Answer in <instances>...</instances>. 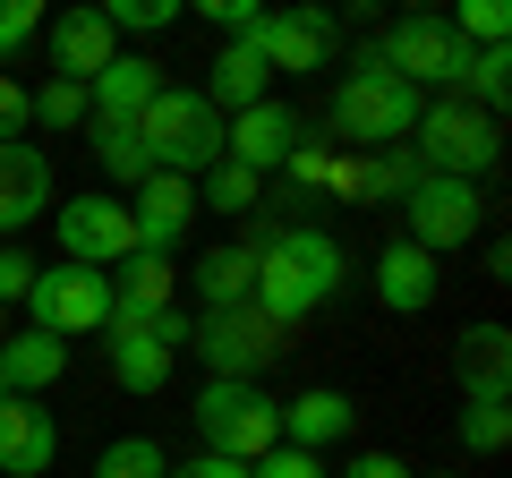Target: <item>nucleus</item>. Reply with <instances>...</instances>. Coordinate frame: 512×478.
<instances>
[{
	"label": "nucleus",
	"instance_id": "1",
	"mask_svg": "<svg viewBox=\"0 0 512 478\" xmlns=\"http://www.w3.org/2000/svg\"><path fill=\"white\" fill-rule=\"evenodd\" d=\"M256 248V282H248V308L265 325H308L333 291H342V239L333 231H265L248 239Z\"/></svg>",
	"mask_w": 512,
	"mask_h": 478
},
{
	"label": "nucleus",
	"instance_id": "2",
	"mask_svg": "<svg viewBox=\"0 0 512 478\" xmlns=\"http://www.w3.org/2000/svg\"><path fill=\"white\" fill-rule=\"evenodd\" d=\"M410 129H419V94L384 69L376 52H359V69L333 86V137L376 154V146H410Z\"/></svg>",
	"mask_w": 512,
	"mask_h": 478
},
{
	"label": "nucleus",
	"instance_id": "3",
	"mask_svg": "<svg viewBox=\"0 0 512 478\" xmlns=\"http://www.w3.org/2000/svg\"><path fill=\"white\" fill-rule=\"evenodd\" d=\"M137 137H146V163L171 171V180H205L222 163V111L205 94H180V86H163L137 111Z\"/></svg>",
	"mask_w": 512,
	"mask_h": 478
},
{
	"label": "nucleus",
	"instance_id": "4",
	"mask_svg": "<svg viewBox=\"0 0 512 478\" xmlns=\"http://www.w3.org/2000/svg\"><path fill=\"white\" fill-rule=\"evenodd\" d=\"M197 436L214 461H239V470H256V461L282 444V402L265 385H205L197 393Z\"/></svg>",
	"mask_w": 512,
	"mask_h": 478
},
{
	"label": "nucleus",
	"instance_id": "5",
	"mask_svg": "<svg viewBox=\"0 0 512 478\" xmlns=\"http://www.w3.org/2000/svg\"><path fill=\"white\" fill-rule=\"evenodd\" d=\"M419 171H444V180H478V171H495V154H504V129H495L487 111H470L461 94H444V103H419Z\"/></svg>",
	"mask_w": 512,
	"mask_h": 478
},
{
	"label": "nucleus",
	"instance_id": "6",
	"mask_svg": "<svg viewBox=\"0 0 512 478\" xmlns=\"http://www.w3.org/2000/svg\"><path fill=\"white\" fill-rule=\"evenodd\" d=\"M188 350H197L205 368H214V385H256L265 376V359H282V325H265L256 308H214L188 325Z\"/></svg>",
	"mask_w": 512,
	"mask_h": 478
},
{
	"label": "nucleus",
	"instance_id": "7",
	"mask_svg": "<svg viewBox=\"0 0 512 478\" xmlns=\"http://www.w3.org/2000/svg\"><path fill=\"white\" fill-rule=\"evenodd\" d=\"M410 214V248H427V257H444V248H470L478 222H487V205H478V180H444V171H419L402 197Z\"/></svg>",
	"mask_w": 512,
	"mask_h": 478
},
{
	"label": "nucleus",
	"instance_id": "8",
	"mask_svg": "<svg viewBox=\"0 0 512 478\" xmlns=\"http://www.w3.org/2000/svg\"><path fill=\"white\" fill-rule=\"evenodd\" d=\"M26 308H35V333H52V342H69V333H103L111 274H94V265H43L35 291H26Z\"/></svg>",
	"mask_w": 512,
	"mask_h": 478
},
{
	"label": "nucleus",
	"instance_id": "9",
	"mask_svg": "<svg viewBox=\"0 0 512 478\" xmlns=\"http://www.w3.org/2000/svg\"><path fill=\"white\" fill-rule=\"evenodd\" d=\"M376 60L402 77L410 94H419V86H461V69H470V43L453 35V18H402L393 35L376 43Z\"/></svg>",
	"mask_w": 512,
	"mask_h": 478
},
{
	"label": "nucleus",
	"instance_id": "10",
	"mask_svg": "<svg viewBox=\"0 0 512 478\" xmlns=\"http://www.w3.org/2000/svg\"><path fill=\"white\" fill-rule=\"evenodd\" d=\"M52 239H60V265H94V274L137 257V222H128L120 197H69L52 214Z\"/></svg>",
	"mask_w": 512,
	"mask_h": 478
},
{
	"label": "nucleus",
	"instance_id": "11",
	"mask_svg": "<svg viewBox=\"0 0 512 478\" xmlns=\"http://www.w3.org/2000/svg\"><path fill=\"white\" fill-rule=\"evenodd\" d=\"M256 60L274 77H325V60H333V43H342V26L325 18V9H265L256 18Z\"/></svg>",
	"mask_w": 512,
	"mask_h": 478
},
{
	"label": "nucleus",
	"instance_id": "12",
	"mask_svg": "<svg viewBox=\"0 0 512 478\" xmlns=\"http://www.w3.org/2000/svg\"><path fill=\"white\" fill-rule=\"evenodd\" d=\"M299 111L291 103H256V111H239V120H222V163H239V171H282V154L299 146Z\"/></svg>",
	"mask_w": 512,
	"mask_h": 478
},
{
	"label": "nucleus",
	"instance_id": "13",
	"mask_svg": "<svg viewBox=\"0 0 512 478\" xmlns=\"http://www.w3.org/2000/svg\"><path fill=\"white\" fill-rule=\"evenodd\" d=\"M35 214H52V154L18 137V146H0V239H18Z\"/></svg>",
	"mask_w": 512,
	"mask_h": 478
},
{
	"label": "nucleus",
	"instance_id": "14",
	"mask_svg": "<svg viewBox=\"0 0 512 478\" xmlns=\"http://www.w3.org/2000/svg\"><path fill=\"white\" fill-rule=\"evenodd\" d=\"M188 342V316L171 308L163 325H146V333H111V376H120L128 393H163L171 385V350Z\"/></svg>",
	"mask_w": 512,
	"mask_h": 478
},
{
	"label": "nucleus",
	"instance_id": "15",
	"mask_svg": "<svg viewBox=\"0 0 512 478\" xmlns=\"http://www.w3.org/2000/svg\"><path fill=\"white\" fill-rule=\"evenodd\" d=\"M188 214H197V180H171V171H154V180L137 188V205H128V222H137V248L171 257V248L188 239Z\"/></svg>",
	"mask_w": 512,
	"mask_h": 478
},
{
	"label": "nucleus",
	"instance_id": "16",
	"mask_svg": "<svg viewBox=\"0 0 512 478\" xmlns=\"http://www.w3.org/2000/svg\"><path fill=\"white\" fill-rule=\"evenodd\" d=\"M111 60H120V35L103 26V9H69V18H52V77L86 86V77H103Z\"/></svg>",
	"mask_w": 512,
	"mask_h": 478
},
{
	"label": "nucleus",
	"instance_id": "17",
	"mask_svg": "<svg viewBox=\"0 0 512 478\" xmlns=\"http://www.w3.org/2000/svg\"><path fill=\"white\" fill-rule=\"evenodd\" d=\"M60 376H69V342H52V333H9L0 342V402H35Z\"/></svg>",
	"mask_w": 512,
	"mask_h": 478
},
{
	"label": "nucleus",
	"instance_id": "18",
	"mask_svg": "<svg viewBox=\"0 0 512 478\" xmlns=\"http://www.w3.org/2000/svg\"><path fill=\"white\" fill-rule=\"evenodd\" d=\"M350 427H359V410H350V393H333V385H308L299 402H282V444H291V453L325 461V444H342Z\"/></svg>",
	"mask_w": 512,
	"mask_h": 478
},
{
	"label": "nucleus",
	"instance_id": "19",
	"mask_svg": "<svg viewBox=\"0 0 512 478\" xmlns=\"http://www.w3.org/2000/svg\"><path fill=\"white\" fill-rule=\"evenodd\" d=\"M154 94H163V60H146V52H120L103 77H86V111L94 120H137Z\"/></svg>",
	"mask_w": 512,
	"mask_h": 478
},
{
	"label": "nucleus",
	"instance_id": "20",
	"mask_svg": "<svg viewBox=\"0 0 512 478\" xmlns=\"http://www.w3.org/2000/svg\"><path fill=\"white\" fill-rule=\"evenodd\" d=\"M60 453V427L43 402H0V470L9 478H43Z\"/></svg>",
	"mask_w": 512,
	"mask_h": 478
},
{
	"label": "nucleus",
	"instance_id": "21",
	"mask_svg": "<svg viewBox=\"0 0 512 478\" xmlns=\"http://www.w3.org/2000/svg\"><path fill=\"white\" fill-rule=\"evenodd\" d=\"M376 299L393 316H427V308H436V257L410 248V239H393V248L376 257Z\"/></svg>",
	"mask_w": 512,
	"mask_h": 478
},
{
	"label": "nucleus",
	"instance_id": "22",
	"mask_svg": "<svg viewBox=\"0 0 512 478\" xmlns=\"http://www.w3.org/2000/svg\"><path fill=\"white\" fill-rule=\"evenodd\" d=\"M205 103L214 111H256V103H274V69L256 60V43H222V60H214V77H205Z\"/></svg>",
	"mask_w": 512,
	"mask_h": 478
},
{
	"label": "nucleus",
	"instance_id": "23",
	"mask_svg": "<svg viewBox=\"0 0 512 478\" xmlns=\"http://www.w3.org/2000/svg\"><path fill=\"white\" fill-rule=\"evenodd\" d=\"M248 282H256V248H248V239L205 248V257L188 265V291L205 299V316H214V308H248Z\"/></svg>",
	"mask_w": 512,
	"mask_h": 478
},
{
	"label": "nucleus",
	"instance_id": "24",
	"mask_svg": "<svg viewBox=\"0 0 512 478\" xmlns=\"http://www.w3.org/2000/svg\"><path fill=\"white\" fill-rule=\"evenodd\" d=\"M86 146H94V163H103L120 188H146V180H154V163H146V137H137V120H86Z\"/></svg>",
	"mask_w": 512,
	"mask_h": 478
},
{
	"label": "nucleus",
	"instance_id": "25",
	"mask_svg": "<svg viewBox=\"0 0 512 478\" xmlns=\"http://www.w3.org/2000/svg\"><path fill=\"white\" fill-rule=\"evenodd\" d=\"M171 291H180V265L171 257H154V248L120 257V291L111 299H128V308H171Z\"/></svg>",
	"mask_w": 512,
	"mask_h": 478
},
{
	"label": "nucleus",
	"instance_id": "26",
	"mask_svg": "<svg viewBox=\"0 0 512 478\" xmlns=\"http://www.w3.org/2000/svg\"><path fill=\"white\" fill-rule=\"evenodd\" d=\"M461 86H470V111H504L512 103V52L495 43V52H470V69H461Z\"/></svg>",
	"mask_w": 512,
	"mask_h": 478
},
{
	"label": "nucleus",
	"instance_id": "27",
	"mask_svg": "<svg viewBox=\"0 0 512 478\" xmlns=\"http://www.w3.org/2000/svg\"><path fill=\"white\" fill-rule=\"evenodd\" d=\"M197 214H256V171L214 163V171L197 180Z\"/></svg>",
	"mask_w": 512,
	"mask_h": 478
},
{
	"label": "nucleus",
	"instance_id": "28",
	"mask_svg": "<svg viewBox=\"0 0 512 478\" xmlns=\"http://www.w3.org/2000/svg\"><path fill=\"white\" fill-rule=\"evenodd\" d=\"M461 376H470V393H504V325H470Z\"/></svg>",
	"mask_w": 512,
	"mask_h": 478
},
{
	"label": "nucleus",
	"instance_id": "29",
	"mask_svg": "<svg viewBox=\"0 0 512 478\" xmlns=\"http://www.w3.org/2000/svg\"><path fill=\"white\" fill-rule=\"evenodd\" d=\"M171 461H163V444L154 436H120V444H103V461H94V478H163Z\"/></svg>",
	"mask_w": 512,
	"mask_h": 478
},
{
	"label": "nucleus",
	"instance_id": "30",
	"mask_svg": "<svg viewBox=\"0 0 512 478\" xmlns=\"http://www.w3.org/2000/svg\"><path fill=\"white\" fill-rule=\"evenodd\" d=\"M26 120H43V129H86V86H69V77H52L43 94H26Z\"/></svg>",
	"mask_w": 512,
	"mask_h": 478
},
{
	"label": "nucleus",
	"instance_id": "31",
	"mask_svg": "<svg viewBox=\"0 0 512 478\" xmlns=\"http://www.w3.org/2000/svg\"><path fill=\"white\" fill-rule=\"evenodd\" d=\"M512 419H504V393H470V410H461V444L470 453H504Z\"/></svg>",
	"mask_w": 512,
	"mask_h": 478
},
{
	"label": "nucleus",
	"instance_id": "32",
	"mask_svg": "<svg viewBox=\"0 0 512 478\" xmlns=\"http://www.w3.org/2000/svg\"><path fill=\"white\" fill-rule=\"evenodd\" d=\"M103 26L111 35H163V26H180V0H111Z\"/></svg>",
	"mask_w": 512,
	"mask_h": 478
},
{
	"label": "nucleus",
	"instance_id": "33",
	"mask_svg": "<svg viewBox=\"0 0 512 478\" xmlns=\"http://www.w3.org/2000/svg\"><path fill=\"white\" fill-rule=\"evenodd\" d=\"M453 35L470 43V52H495V43L512 35V18H504V0H461V18H453Z\"/></svg>",
	"mask_w": 512,
	"mask_h": 478
},
{
	"label": "nucleus",
	"instance_id": "34",
	"mask_svg": "<svg viewBox=\"0 0 512 478\" xmlns=\"http://www.w3.org/2000/svg\"><path fill=\"white\" fill-rule=\"evenodd\" d=\"M35 35H43V9H35V0H0V60L26 52Z\"/></svg>",
	"mask_w": 512,
	"mask_h": 478
},
{
	"label": "nucleus",
	"instance_id": "35",
	"mask_svg": "<svg viewBox=\"0 0 512 478\" xmlns=\"http://www.w3.org/2000/svg\"><path fill=\"white\" fill-rule=\"evenodd\" d=\"M282 171H291L299 188H333V154H325V146H308V137H299V146L282 154Z\"/></svg>",
	"mask_w": 512,
	"mask_h": 478
},
{
	"label": "nucleus",
	"instance_id": "36",
	"mask_svg": "<svg viewBox=\"0 0 512 478\" xmlns=\"http://www.w3.org/2000/svg\"><path fill=\"white\" fill-rule=\"evenodd\" d=\"M248 478H325V461H316V453H291V444H274V453L256 461Z\"/></svg>",
	"mask_w": 512,
	"mask_h": 478
},
{
	"label": "nucleus",
	"instance_id": "37",
	"mask_svg": "<svg viewBox=\"0 0 512 478\" xmlns=\"http://www.w3.org/2000/svg\"><path fill=\"white\" fill-rule=\"evenodd\" d=\"M205 18H214V26H222V35H231V43H248L265 9H256V0H205Z\"/></svg>",
	"mask_w": 512,
	"mask_h": 478
},
{
	"label": "nucleus",
	"instance_id": "38",
	"mask_svg": "<svg viewBox=\"0 0 512 478\" xmlns=\"http://www.w3.org/2000/svg\"><path fill=\"white\" fill-rule=\"evenodd\" d=\"M35 274H43L35 257H18V248H0V308H9V299H26V291H35Z\"/></svg>",
	"mask_w": 512,
	"mask_h": 478
},
{
	"label": "nucleus",
	"instance_id": "39",
	"mask_svg": "<svg viewBox=\"0 0 512 478\" xmlns=\"http://www.w3.org/2000/svg\"><path fill=\"white\" fill-rule=\"evenodd\" d=\"M18 137H26V86L0 77V146H18Z\"/></svg>",
	"mask_w": 512,
	"mask_h": 478
},
{
	"label": "nucleus",
	"instance_id": "40",
	"mask_svg": "<svg viewBox=\"0 0 512 478\" xmlns=\"http://www.w3.org/2000/svg\"><path fill=\"white\" fill-rule=\"evenodd\" d=\"M342 478H419V470H410L402 453H359V461H350Z\"/></svg>",
	"mask_w": 512,
	"mask_h": 478
},
{
	"label": "nucleus",
	"instance_id": "41",
	"mask_svg": "<svg viewBox=\"0 0 512 478\" xmlns=\"http://www.w3.org/2000/svg\"><path fill=\"white\" fill-rule=\"evenodd\" d=\"M163 478H248L239 461H214V453H197V461H180V470H163Z\"/></svg>",
	"mask_w": 512,
	"mask_h": 478
},
{
	"label": "nucleus",
	"instance_id": "42",
	"mask_svg": "<svg viewBox=\"0 0 512 478\" xmlns=\"http://www.w3.org/2000/svg\"><path fill=\"white\" fill-rule=\"evenodd\" d=\"M0 342H9V308H0Z\"/></svg>",
	"mask_w": 512,
	"mask_h": 478
},
{
	"label": "nucleus",
	"instance_id": "43",
	"mask_svg": "<svg viewBox=\"0 0 512 478\" xmlns=\"http://www.w3.org/2000/svg\"><path fill=\"white\" fill-rule=\"evenodd\" d=\"M436 478H461V470H436Z\"/></svg>",
	"mask_w": 512,
	"mask_h": 478
}]
</instances>
